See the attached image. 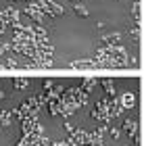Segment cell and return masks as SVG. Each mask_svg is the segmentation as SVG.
I'll use <instances>...</instances> for the list:
<instances>
[{"instance_id": "1", "label": "cell", "mask_w": 144, "mask_h": 146, "mask_svg": "<svg viewBox=\"0 0 144 146\" xmlns=\"http://www.w3.org/2000/svg\"><path fill=\"white\" fill-rule=\"evenodd\" d=\"M25 15H27L34 23H42L44 17H46V13H44V9L38 2H29V6L25 9Z\"/></svg>"}, {"instance_id": "2", "label": "cell", "mask_w": 144, "mask_h": 146, "mask_svg": "<svg viewBox=\"0 0 144 146\" xmlns=\"http://www.w3.org/2000/svg\"><path fill=\"white\" fill-rule=\"evenodd\" d=\"M121 129L125 131L134 142H138V121H136V119H125L123 125H121Z\"/></svg>"}, {"instance_id": "3", "label": "cell", "mask_w": 144, "mask_h": 146, "mask_svg": "<svg viewBox=\"0 0 144 146\" xmlns=\"http://www.w3.org/2000/svg\"><path fill=\"white\" fill-rule=\"evenodd\" d=\"M0 19H2V21L9 25V23H19V11L17 9H13V6H6V9L0 13Z\"/></svg>"}, {"instance_id": "4", "label": "cell", "mask_w": 144, "mask_h": 146, "mask_svg": "<svg viewBox=\"0 0 144 146\" xmlns=\"http://www.w3.org/2000/svg\"><path fill=\"white\" fill-rule=\"evenodd\" d=\"M119 40H121L119 31H115V34H104L100 38V46H104V48H113V46H119Z\"/></svg>"}, {"instance_id": "5", "label": "cell", "mask_w": 144, "mask_h": 146, "mask_svg": "<svg viewBox=\"0 0 144 146\" xmlns=\"http://www.w3.org/2000/svg\"><path fill=\"white\" fill-rule=\"evenodd\" d=\"M69 67L71 69H94V67H98V65H96L94 58H82V61H71Z\"/></svg>"}, {"instance_id": "6", "label": "cell", "mask_w": 144, "mask_h": 146, "mask_svg": "<svg viewBox=\"0 0 144 146\" xmlns=\"http://www.w3.org/2000/svg\"><path fill=\"white\" fill-rule=\"evenodd\" d=\"M119 102L123 104V109L132 111V109L136 107V94H134V92H125V94H121V98H119Z\"/></svg>"}, {"instance_id": "7", "label": "cell", "mask_w": 144, "mask_h": 146, "mask_svg": "<svg viewBox=\"0 0 144 146\" xmlns=\"http://www.w3.org/2000/svg\"><path fill=\"white\" fill-rule=\"evenodd\" d=\"M13 115H15V113H11V111H0V125H2V127H9L13 123Z\"/></svg>"}, {"instance_id": "8", "label": "cell", "mask_w": 144, "mask_h": 146, "mask_svg": "<svg viewBox=\"0 0 144 146\" xmlns=\"http://www.w3.org/2000/svg\"><path fill=\"white\" fill-rule=\"evenodd\" d=\"M100 84L104 86V90H107V94L115 98V84H113V79H102Z\"/></svg>"}, {"instance_id": "9", "label": "cell", "mask_w": 144, "mask_h": 146, "mask_svg": "<svg viewBox=\"0 0 144 146\" xmlns=\"http://www.w3.org/2000/svg\"><path fill=\"white\" fill-rule=\"evenodd\" d=\"M11 50H13V42H4V44H0V58L11 56V54H9Z\"/></svg>"}, {"instance_id": "10", "label": "cell", "mask_w": 144, "mask_h": 146, "mask_svg": "<svg viewBox=\"0 0 144 146\" xmlns=\"http://www.w3.org/2000/svg\"><path fill=\"white\" fill-rule=\"evenodd\" d=\"M13 86H15L17 90H25V88H29V79H25V77H17L15 82H13Z\"/></svg>"}, {"instance_id": "11", "label": "cell", "mask_w": 144, "mask_h": 146, "mask_svg": "<svg viewBox=\"0 0 144 146\" xmlns=\"http://www.w3.org/2000/svg\"><path fill=\"white\" fill-rule=\"evenodd\" d=\"M98 82H96V79H92V77H90V79H84V82H82V86H80V88L84 90V92H92V88H94V86H96Z\"/></svg>"}, {"instance_id": "12", "label": "cell", "mask_w": 144, "mask_h": 146, "mask_svg": "<svg viewBox=\"0 0 144 146\" xmlns=\"http://www.w3.org/2000/svg\"><path fill=\"white\" fill-rule=\"evenodd\" d=\"M132 15H134V21L140 23V2H138V0L132 4Z\"/></svg>"}, {"instance_id": "13", "label": "cell", "mask_w": 144, "mask_h": 146, "mask_svg": "<svg viewBox=\"0 0 144 146\" xmlns=\"http://www.w3.org/2000/svg\"><path fill=\"white\" fill-rule=\"evenodd\" d=\"M73 11H75V15H80V17H88V9L84 4H75Z\"/></svg>"}, {"instance_id": "14", "label": "cell", "mask_w": 144, "mask_h": 146, "mask_svg": "<svg viewBox=\"0 0 144 146\" xmlns=\"http://www.w3.org/2000/svg\"><path fill=\"white\" fill-rule=\"evenodd\" d=\"M4 65H6L9 69H13V67H19V61H17V58H13V54H11V56H6Z\"/></svg>"}, {"instance_id": "15", "label": "cell", "mask_w": 144, "mask_h": 146, "mask_svg": "<svg viewBox=\"0 0 144 146\" xmlns=\"http://www.w3.org/2000/svg\"><path fill=\"white\" fill-rule=\"evenodd\" d=\"M129 34L134 36V40H138V38H140V25L136 23V21H134V25H132V27H129Z\"/></svg>"}, {"instance_id": "16", "label": "cell", "mask_w": 144, "mask_h": 146, "mask_svg": "<svg viewBox=\"0 0 144 146\" xmlns=\"http://www.w3.org/2000/svg\"><path fill=\"white\" fill-rule=\"evenodd\" d=\"M121 131H123V129H119V127H111V129H109V136L113 138V140H117V138L121 136Z\"/></svg>"}, {"instance_id": "17", "label": "cell", "mask_w": 144, "mask_h": 146, "mask_svg": "<svg viewBox=\"0 0 144 146\" xmlns=\"http://www.w3.org/2000/svg\"><path fill=\"white\" fill-rule=\"evenodd\" d=\"M44 90H48V88H54V82H52V79H44Z\"/></svg>"}, {"instance_id": "18", "label": "cell", "mask_w": 144, "mask_h": 146, "mask_svg": "<svg viewBox=\"0 0 144 146\" xmlns=\"http://www.w3.org/2000/svg\"><path fill=\"white\" fill-rule=\"evenodd\" d=\"M65 127H67V131H71V134H75V127H73V125H71V123H67V125H65Z\"/></svg>"}, {"instance_id": "19", "label": "cell", "mask_w": 144, "mask_h": 146, "mask_svg": "<svg viewBox=\"0 0 144 146\" xmlns=\"http://www.w3.org/2000/svg\"><path fill=\"white\" fill-rule=\"evenodd\" d=\"M4 96H6V94H4V92H2V90H0V98H4Z\"/></svg>"}, {"instance_id": "20", "label": "cell", "mask_w": 144, "mask_h": 146, "mask_svg": "<svg viewBox=\"0 0 144 146\" xmlns=\"http://www.w3.org/2000/svg\"><path fill=\"white\" fill-rule=\"evenodd\" d=\"M4 67H6V65H4V63H0V69H4Z\"/></svg>"}, {"instance_id": "21", "label": "cell", "mask_w": 144, "mask_h": 146, "mask_svg": "<svg viewBox=\"0 0 144 146\" xmlns=\"http://www.w3.org/2000/svg\"><path fill=\"white\" fill-rule=\"evenodd\" d=\"M132 146H138V142H132Z\"/></svg>"}]
</instances>
